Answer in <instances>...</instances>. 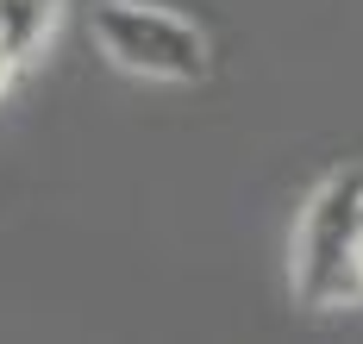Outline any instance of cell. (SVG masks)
Instances as JSON below:
<instances>
[{
	"mask_svg": "<svg viewBox=\"0 0 363 344\" xmlns=\"http://www.w3.org/2000/svg\"><path fill=\"white\" fill-rule=\"evenodd\" d=\"M363 231V169H332L294 226V294L307 306L363 301L351 282V238Z\"/></svg>",
	"mask_w": 363,
	"mask_h": 344,
	"instance_id": "obj_1",
	"label": "cell"
},
{
	"mask_svg": "<svg viewBox=\"0 0 363 344\" xmlns=\"http://www.w3.org/2000/svg\"><path fill=\"white\" fill-rule=\"evenodd\" d=\"M94 44L107 50L119 69L150 81H201L213 69V44L194 19H182L169 6L150 0H101L94 6Z\"/></svg>",
	"mask_w": 363,
	"mask_h": 344,
	"instance_id": "obj_2",
	"label": "cell"
},
{
	"mask_svg": "<svg viewBox=\"0 0 363 344\" xmlns=\"http://www.w3.org/2000/svg\"><path fill=\"white\" fill-rule=\"evenodd\" d=\"M57 19H63V0H0V44L19 63H32L38 50L50 44Z\"/></svg>",
	"mask_w": 363,
	"mask_h": 344,
	"instance_id": "obj_3",
	"label": "cell"
},
{
	"mask_svg": "<svg viewBox=\"0 0 363 344\" xmlns=\"http://www.w3.org/2000/svg\"><path fill=\"white\" fill-rule=\"evenodd\" d=\"M19 69H26V63H19V57H13V50H6V44H0V94H6V88H13V76H19Z\"/></svg>",
	"mask_w": 363,
	"mask_h": 344,
	"instance_id": "obj_4",
	"label": "cell"
},
{
	"mask_svg": "<svg viewBox=\"0 0 363 344\" xmlns=\"http://www.w3.org/2000/svg\"><path fill=\"white\" fill-rule=\"evenodd\" d=\"M351 282H357V294H363V231L351 238Z\"/></svg>",
	"mask_w": 363,
	"mask_h": 344,
	"instance_id": "obj_5",
	"label": "cell"
}]
</instances>
